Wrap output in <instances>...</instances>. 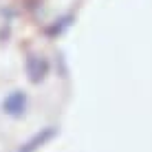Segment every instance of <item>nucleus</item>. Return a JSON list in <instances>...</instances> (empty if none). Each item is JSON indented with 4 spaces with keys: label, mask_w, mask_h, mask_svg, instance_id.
Returning a JSON list of instances; mask_svg holds the SVG:
<instances>
[{
    "label": "nucleus",
    "mask_w": 152,
    "mask_h": 152,
    "mask_svg": "<svg viewBox=\"0 0 152 152\" xmlns=\"http://www.w3.org/2000/svg\"><path fill=\"white\" fill-rule=\"evenodd\" d=\"M24 69H27V75H29V82H31V84H40L46 75H49L51 64H49V60H46L44 55L31 53V55H27Z\"/></svg>",
    "instance_id": "obj_1"
},
{
    "label": "nucleus",
    "mask_w": 152,
    "mask_h": 152,
    "mask_svg": "<svg viewBox=\"0 0 152 152\" xmlns=\"http://www.w3.org/2000/svg\"><path fill=\"white\" fill-rule=\"evenodd\" d=\"M55 137H57V128H55V126H46V128L38 130L31 139L24 141V143L20 145L18 152H38L42 145H46L51 139H55Z\"/></svg>",
    "instance_id": "obj_2"
},
{
    "label": "nucleus",
    "mask_w": 152,
    "mask_h": 152,
    "mask_svg": "<svg viewBox=\"0 0 152 152\" xmlns=\"http://www.w3.org/2000/svg\"><path fill=\"white\" fill-rule=\"evenodd\" d=\"M2 110L9 117H22L24 110H27V93H22V91L9 93L2 102Z\"/></svg>",
    "instance_id": "obj_3"
},
{
    "label": "nucleus",
    "mask_w": 152,
    "mask_h": 152,
    "mask_svg": "<svg viewBox=\"0 0 152 152\" xmlns=\"http://www.w3.org/2000/svg\"><path fill=\"white\" fill-rule=\"evenodd\" d=\"M71 22H73V15H64V18L55 20V22L51 24L49 29H46V35H51V38H55V35H62L66 29L71 27Z\"/></svg>",
    "instance_id": "obj_4"
}]
</instances>
